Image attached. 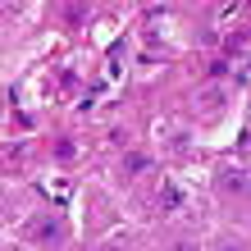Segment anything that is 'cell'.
<instances>
[{"label":"cell","mask_w":251,"mask_h":251,"mask_svg":"<svg viewBox=\"0 0 251 251\" xmlns=\"http://www.w3.org/2000/svg\"><path fill=\"white\" fill-rule=\"evenodd\" d=\"M160 201H165V210H178V201H183V197H178V187H169V183H165V192H160Z\"/></svg>","instance_id":"3"},{"label":"cell","mask_w":251,"mask_h":251,"mask_svg":"<svg viewBox=\"0 0 251 251\" xmlns=\"http://www.w3.org/2000/svg\"><path fill=\"white\" fill-rule=\"evenodd\" d=\"M219 187L233 192V197H251V169H224L219 174Z\"/></svg>","instance_id":"1"},{"label":"cell","mask_w":251,"mask_h":251,"mask_svg":"<svg viewBox=\"0 0 251 251\" xmlns=\"http://www.w3.org/2000/svg\"><path fill=\"white\" fill-rule=\"evenodd\" d=\"M215 251H247V247H242V242H238V238H224V242H219V247H215Z\"/></svg>","instance_id":"5"},{"label":"cell","mask_w":251,"mask_h":251,"mask_svg":"<svg viewBox=\"0 0 251 251\" xmlns=\"http://www.w3.org/2000/svg\"><path fill=\"white\" fill-rule=\"evenodd\" d=\"M146 169V155H128V174H142Z\"/></svg>","instance_id":"4"},{"label":"cell","mask_w":251,"mask_h":251,"mask_svg":"<svg viewBox=\"0 0 251 251\" xmlns=\"http://www.w3.org/2000/svg\"><path fill=\"white\" fill-rule=\"evenodd\" d=\"M27 233H32V238H50V242H55V238H60V224H55V219H37Z\"/></svg>","instance_id":"2"}]
</instances>
